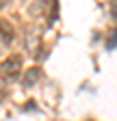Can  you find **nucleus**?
I'll use <instances>...</instances> for the list:
<instances>
[{"label": "nucleus", "mask_w": 117, "mask_h": 121, "mask_svg": "<svg viewBox=\"0 0 117 121\" xmlns=\"http://www.w3.org/2000/svg\"><path fill=\"white\" fill-rule=\"evenodd\" d=\"M20 69H22V56H18V54L9 56L4 63L0 65V73H2L4 78H15L20 73Z\"/></svg>", "instance_id": "1"}, {"label": "nucleus", "mask_w": 117, "mask_h": 121, "mask_svg": "<svg viewBox=\"0 0 117 121\" xmlns=\"http://www.w3.org/2000/svg\"><path fill=\"white\" fill-rule=\"evenodd\" d=\"M37 78H39V69H31V76H26V80H24L26 86H28V84H33Z\"/></svg>", "instance_id": "2"}, {"label": "nucleus", "mask_w": 117, "mask_h": 121, "mask_svg": "<svg viewBox=\"0 0 117 121\" xmlns=\"http://www.w3.org/2000/svg\"><path fill=\"white\" fill-rule=\"evenodd\" d=\"M111 13H113V17H117V0L113 2V9H111Z\"/></svg>", "instance_id": "4"}, {"label": "nucleus", "mask_w": 117, "mask_h": 121, "mask_svg": "<svg viewBox=\"0 0 117 121\" xmlns=\"http://www.w3.org/2000/svg\"><path fill=\"white\" fill-rule=\"evenodd\" d=\"M111 37H113V39H108V50H113V48H117V33H113Z\"/></svg>", "instance_id": "3"}]
</instances>
